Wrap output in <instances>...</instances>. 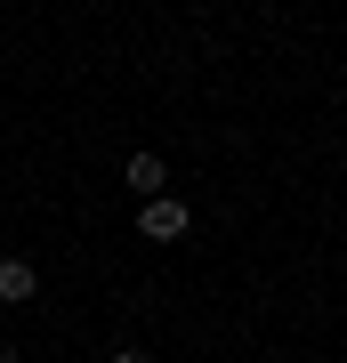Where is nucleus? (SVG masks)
<instances>
[{"label":"nucleus","instance_id":"1","mask_svg":"<svg viewBox=\"0 0 347 363\" xmlns=\"http://www.w3.org/2000/svg\"><path fill=\"white\" fill-rule=\"evenodd\" d=\"M186 226H194V210H186L178 194H154V202L138 210V234H145V242H178Z\"/></svg>","mask_w":347,"mask_h":363},{"label":"nucleus","instance_id":"3","mask_svg":"<svg viewBox=\"0 0 347 363\" xmlns=\"http://www.w3.org/2000/svg\"><path fill=\"white\" fill-rule=\"evenodd\" d=\"M162 186H170V169H162V154H129V194H145V202H154Z\"/></svg>","mask_w":347,"mask_h":363},{"label":"nucleus","instance_id":"4","mask_svg":"<svg viewBox=\"0 0 347 363\" xmlns=\"http://www.w3.org/2000/svg\"><path fill=\"white\" fill-rule=\"evenodd\" d=\"M114 363H145V347H114Z\"/></svg>","mask_w":347,"mask_h":363},{"label":"nucleus","instance_id":"2","mask_svg":"<svg viewBox=\"0 0 347 363\" xmlns=\"http://www.w3.org/2000/svg\"><path fill=\"white\" fill-rule=\"evenodd\" d=\"M33 291H40V274H33V259H0V307H25Z\"/></svg>","mask_w":347,"mask_h":363}]
</instances>
